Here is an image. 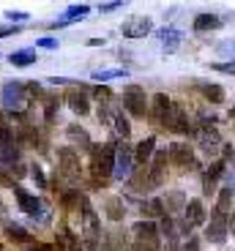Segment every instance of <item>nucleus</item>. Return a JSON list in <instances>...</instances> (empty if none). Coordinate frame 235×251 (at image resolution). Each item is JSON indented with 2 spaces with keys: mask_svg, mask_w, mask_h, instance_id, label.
<instances>
[{
  "mask_svg": "<svg viewBox=\"0 0 235 251\" xmlns=\"http://www.w3.org/2000/svg\"><path fill=\"white\" fill-rule=\"evenodd\" d=\"M153 30V22L148 17H134V19H129V22H123V36L126 38H142V36H148V33Z\"/></svg>",
  "mask_w": 235,
  "mask_h": 251,
  "instance_id": "12",
  "label": "nucleus"
},
{
  "mask_svg": "<svg viewBox=\"0 0 235 251\" xmlns=\"http://www.w3.org/2000/svg\"><path fill=\"white\" fill-rule=\"evenodd\" d=\"M123 107L134 118H148V96L140 85H126L123 88Z\"/></svg>",
  "mask_w": 235,
  "mask_h": 251,
  "instance_id": "5",
  "label": "nucleus"
},
{
  "mask_svg": "<svg viewBox=\"0 0 235 251\" xmlns=\"http://www.w3.org/2000/svg\"><path fill=\"white\" fill-rule=\"evenodd\" d=\"M66 137H69L74 145H79L82 151H90V148H93V142H90L88 131H85L82 126H77V123H71L69 128H66Z\"/></svg>",
  "mask_w": 235,
  "mask_h": 251,
  "instance_id": "19",
  "label": "nucleus"
},
{
  "mask_svg": "<svg viewBox=\"0 0 235 251\" xmlns=\"http://www.w3.org/2000/svg\"><path fill=\"white\" fill-rule=\"evenodd\" d=\"M164 128H170V131H175V134H191V123L186 120V112H183V107L181 104H175L172 101V107H170V112H167V118H164Z\"/></svg>",
  "mask_w": 235,
  "mask_h": 251,
  "instance_id": "6",
  "label": "nucleus"
},
{
  "mask_svg": "<svg viewBox=\"0 0 235 251\" xmlns=\"http://www.w3.org/2000/svg\"><path fill=\"white\" fill-rule=\"evenodd\" d=\"M88 11H90L88 3H79V6H69V8H66V14H63V19L52 22L50 27H66V25H71V22H77V19H82Z\"/></svg>",
  "mask_w": 235,
  "mask_h": 251,
  "instance_id": "16",
  "label": "nucleus"
},
{
  "mask_svg": "<svg viewBox=\"0 0 235 251\" xmlns=\"http://www.w3.org/2000/svg\"><path fill=\"white\" fill-rule=\"evenodd\" d=\"M227 226H230V232L235 235V210H233V216H230V219H227Z\"/></svg>",
  "mask_w": 235,
  "mask_h": 251,
  "instance_id": "48",
  "label": "nucleus"
},
{
  "mask_svg": "<svg viewBox=\"0 0 235 251\" xmlns=\"http://www.w3.org/2000/svg\"><path fill=\"white\" fill-rule=\"evenodd\" d=\"M142 213L148 216V219H164L167 216V210H164V205H161V200H148L145 205H142Z\"/></svg>",
  "mask_w": 235,
  "mask_h": 251,
  "instance_id": "28",
  "label": "nucleus"
},
{
  "mask_svg": "<svg viewBox=\"0 0 235 251\" xmlns=\"http://www.w3.org/2000/svg\"><path fill=\"white\" fill-rule=\"evenodd\" d=\"M153 153H156V137H145L137 148H134V161L148 164V158H153Z\"/></svg>",
  "mask_w": 235,
  "mask_h": 251,
  "instance_id": "17",
  "label": "nucleus"
},
{
  "mask_svg": "<svg viewBox=\"0 0 235 251\" xmlns=\"http://www.w3.org/2000/svg\"><path fill=\"white\" fill-rule=\"evenodd\" d=\"M112 167H115V142L93 145L90 148V172H93L96 183L104 186L112 177Z\"/></svg>",
  "mask_w": 235,
  "mask_h": 251,
  "instance_id": "1",
  "label": "nucleus"
},
{
  "mask_svg": "<svg viewBox=\"0 0 235 251\" xmlns=\"http://www.w3.org/2000/svg\"><path fill=\"white\" fill-rule=\"evenodd\" d=\"M93 96L99 99V104H102V107L112 104V90H109V88H104V85H99V88L93 90Z\"/></svg>",
  "mask_w": 235,
  "mask_h": 251,
  "instance_id": "36",
  "label": "nucleus"
},
{
  "mask_svg": "<svg viewBox=\"0 0 235 251\" xmlns=\"http://www.w3.org/2000/svg\"><path fill=\"white\" fill-rule=\"evenodd\" d=\"M126 3H121V0H115V3H102V14H109V11H118V8H123Z\"/></svg>",
  "mask_w": 235,
  "mask_h": 251,
  "instance_id": "41",
  "label": "nucleus"
},
{
  "mask_svg": "<svg viewBox=\"0 0 235 251\" xmlns=\"http://www.w3.org/2000/svg\"><path fill=\"white\" fill-rule=\"evenodd\" d=\"M224 172H227V161H213L210 164L208 170H205V175H203V194L210 197L213 191H216L213 186H216V180L224 175Z\"/></svg>",
  "mask_w": 235,
  "mask_h": 251,
  "instance_id": "13",
  "label": "nucleus"
},
{
  "mask_svg": "<svg viewBox=\"0 0 235 251\" xmlns=\"http://www.w3.org/2000/svg\"><path fill=\"white\" fill-rule=\"evenodd\" d=\"M167 151H159V153H153V167H161V170H167Z\"/></svg>",
  "mask_w": 235,
  "mask_h": 251,
  "instance_id": "40",
  "label": "nucleus"
},
{
  "mask_svg": "<svg viewBox=\"0 0 235 251\" xmlns=\"http://www.w3.org/2000/svg\"><path fill=\"white\" fill-rule=\"evenodd\" d=\"M134 251H159V238H140Z\"/></svg>",
  "mask_w": 235,
  "mask_h": 251,
  "instance_id": "35",
  "label": "nucleus"
},
{
  "mask_svg": "<svg viewBox=\"0 0 235 251\" xmlns=\"http://www.w3.org/2000/svg\"><path fill=\"white\" fill-rule=\"evenodd\" d=\"M57 167L69 180H77L79 177V156H77L74 148H60L57 151Z\"/></svg>",
  "mask_w": 235,
  "mask_h": 251,
  "instance_id": "7",
  "label": "nucleus"
},
{
  "mask_svg": "<svg viewBox=\"0 0 235 251\" xmlns=\"http://www.w3.org/2000/svg\"><path fill=\"white\" fill-rule=\"evenodd\" d=\"M181 251H200V240L197 238H189L183 246H181Z\"/></svg>",
  "mask_w": 235,
  "mask_h": 251,
  "instance_id": "45",
  "label": "nucleus"
},
{
  "mask_svg": "<svg viewBox=\"0 0 235 251\" xmlns=\"http://www.w3.org/2000/svg\"><path fill=\"white\" fill-rule=\"evenodd\" d=\"M104 210H107L109 221H123V216H126V205H123L121 197H109L107 205H104Z\"/></svg>",
  "mask_w": 235,
  "mask_h": 251,
  "instance_id": "24",
  "label": "nucleus"
},
{
  "mask_svg": "<svg viewBox=\"0 0 235 251\" xmlns=\"http://www.w3.org/2000/svg\"><path fill=\"white\" fill-rule=\"evenodd\" d=\"M93 79H99V82H107V79H126V69H104V71H96Z\"/></svg>",
  "mask_w": 235,
  "mask_h": 251,
  "instance_id": "34",
  "label": "nucleus"
},
{
  "mask_svg": "<svg viewBox=\"0 0 235 251\" xmlns=\"http://www.w3.org/2000/svg\"><path fill=\"white\" fill-rule=\"evenodd\" d=\"M30 251H52V243H33Z\"/></svg>",
  "mask_w": 235,
  "mask_h": 251,
  "instance_id": "46",
  "label": "nucleus"
},
{
  "mask_svg": "<svg viewBox=\"0 0 235 251\" xmlns=\"http://www.w3.org/2000/svg\"><path fill=\"white\" fill-rule=\"evenodd\" d=\"M134 175V151L129 142L115 145V167H112V177L118 180H129Z\"/></svg>",
  "mask_w": 235,
  "mask_h": 251,
  "instance_id": "3",
  "label": "nucleus"
},
{
  "mask_svg": "<svg viewBox=\"0 0 235 251\" xmlns=\"http://www.w3.org/2000/svg\"><path fill=\"white\" fill-rule=\"evenodd\" d=\"M197 137H200V148H203L208 156H216V153L222 151V145H224V142L219 139V134L213 131V128H203Z\"/></svg>",
  "mask_w": 235,
  "mask_h": 251,
  "instance_id": "15",
  "label": "nucleus"
},
{
  "mask_svg": "<svg viewBox=\"0 0 235 251\" xmlns=\"http://www.w3.org/2000/svg\"><path fill=\"white\" fill-rule=\"evenodd\" d=\"M197 90L210 101V104H222V101H224V88H222V85H208V82H200Z\"/></svg>",
  "mask_w": 235,
  "mask_h": 251,
  "instance_id": "26",
  "label": "nucleus"
},
{
  "mask_svg": "<svg viewBox=\"0 0 235 251\" xmlns=\"http://www.w3.org/2000/svg\"><path fill=\"white\" fill-rule=\"evenodd\" d=\"M230 115H233V118H235V107H233V112H230Z\"/></svg>",
  "mask_w": 235,
  "mask_h": 251,
  "instance_id": "51",
  "label": "nucleus"
},
{
  "mask_svg": "<svg viewBox=\"0 0 235 251\" xmlns=\"http://www.w3.org/2000/svg\"><path fill=\"white\" fill-rule=\"evenodd\" d=\"M216 27H222V17L219 14H197L194 17V30L197 33H205V30H216Z\"/></svg>",
  "mask_w": 235,
  "mask_h": 251,
  "instance_id": "18",
  "label": "nucleus"
},
{
  "mask_svg": "<svg viewBox=\"0 0 235 251\" xmlns=\"http://www.w3.org/2000/svg\"><path fill=\"white\" fill-rule=\"evenodd\" d=\"M11 191H14V197H17V205H19V210H22V213L33 216V219H44V221L50 219V216L44 213V205H41V200H38L36 194H27L19 183H14Z\"/></svg>",
  "mask_w": 235,
  "mask_h": 251,
  "instance_id": "4",
  "label": "nucleus"
},
{
  "mask_svg": "<svg viewBox=\"0 0 235 251\" xmlns=\"http://www.w3.org/2000/svg\"><path fill=\"white\" fill-rule=\"evenodd\" d=\"M183 221L189 226H200V224H205V205L200 200H189L186 202V207H183Z\"/></svg>",
  "mask_w": 235,
  "mask_h": 251,
  "instance_id": "14",
  "label": "nucleus"
},
{
  "mask_svg": "<svg viewBox=\"0 0 235 251\" xmlns=\"http://www.w3.org/2000/svg\"><path fill=\"white\" fill-rule=\"evenodd\" d=\"M0 164H19V145H8V148H0Z\"/></svg>",
  "mask_w": 235,
  "mask_h": 251,
  "instance_id": "32",
  "label": "nucleus"
},
{
  "mask_svg": "<svg viewBox=\"0 0 235 251\" xmlns=\"http://www.w3.org/2000/svg\"><path fill=\"white\" fill-rule=\"evenodd\" d=\"M167 158L172 164H178V167H191L194 164V151H191V145L186 142H172L170 151H167Z\"/></svg>",
  "mask_w": 235,
  "mask_h": 251,
  "instance_id": "10",
  "label": "nucleus"
},
{
  "mask_svg": "<svg viewBox=\"0 0 235 251\" xmlns=\"http://www.w3.org/2000/svg\"><path fill=\"white\" fill-rule=\"evenodd\" d=\"M57 107H60V99H57V96H44V118H47V123L55 120Z\"/></svg>",
  "mask_w": 235,
  "mask_h": 251,
  "instance_id": "33",
  "label": "nucleus"
},
{
  "mask_svg": "<svg viewBox=\"0 0 235 251\" xmlns=\"http://www.w3.org/2000/svg\"><path fill=\"white\" fill-rule=\"evenodd\" d=\"M230 210H233V188H222L216 200V213L230 216Z\"/></svg>",
  "mask_w": 235,
  "mask_h": 251,
  "instance_id": "30",
  "label": "nucleus"
},
{
  "mask_svg": "<svg viewBox=\"0 0 235 251\" xmlns=\"http://www.w3.org/2000/svg\"><path fill=\"white\" fill-rule=\"evenodd\" d=\"M8 145H17V139H14V123H8L6 112H0V148H8Z\"/></svg>",
  "mask_w": 235,
  "mask_h": 251,
  "instance_id": "25",
  "label": "nucleus"
},
{
  "mask_svg": "<svg viewBox=\"0 0 235 251\" xmlns=\"http://www.w3.org/2000/svg\"><path fill=\"white\" fill-rule=\"evenodd\" d=\"M159 36H161V44H164V52L178 50V44H181V30L178 27H161Z\"/></svg>",
  "mask_w": 235,
  "mask_h": 251,
  "instance_id": "23",
  "label": "nucleus"
},
{
  "mask_svg": "<svg viewBox=\"0 0 235 251\" xmlns=\"http://www.w3.org/2000/svg\"><path fill=\"white\" fill-rule=\"evenodd\" d=\"M38 57H36V50H17L8 55V63H11L14 69H27V66H33Z\"/></svg>",
  "mask_w": 235,
  "mask_h": 251,
  "instance_id": "21",
  "label": "nucleus"
},
{
  "mask_svg": "<svg viewBox=\"0 0 235 251\" xmlns=\"http://www.w3.org/2000/svg\"><path fill=\"white\" fill-rule=\"evenodd\" d=\"M88 44H90V47H102V44H104V38H90Z\"/></svg>",
  "mask_w": 235,
  "mask_h": 251,
  "instance_id": "49",
  "label": "nucleus"
},
{
  "mask_svg": "<svg viewBox=\"0 0 235 251\" xmlns=\"http://www.w3.org/2000/svg\"><path fill=\"white\" fill-rule=\"evenodd\" d=\"M41 50H57V38H38V44Z\"/></svg>",
  "mask_w": 235,
  "mask_h": 251,
  "instance_id": "43",
  "label": "nucleus"
},
{
  "mask_svg": "<svg viewBox=\"0 0 235 251\" xmlns=\"http://www.w3.org/2000/svg\"><path fill=\"white\" fill-rule=\"evenodd\" d=\"M6 238L11 243H33V235L19 224H6Z\"/></svg>",
  "mask_w": 235,
  "mask_h": 251,
  "instance_id": "27",
  "label": "nucleus"
},
{
  "mask_svg": "<svg viewBox=\"0 0 235 251\" xmlns=\"http://www.w3.org/2000/svg\"><path fill=\"white\" fill-rule=\"evenodd\" d=\"M186 202H189V200H186L183 191H167V197L161 200V205H164L167 216H170V213H178V210H183Z\"/></svg>",
  "mask_w": 235,
  "mask_h": 251,
  "instance_id": "20",
  "label": "nucleus"
},
{
  "mask_svg": "<svg viewBox=\"0 0 235 251\" xmlns=\"http://www.w3.org/2000/svg\"><path fill=\"white\" fill-rule=\"evenodd\" d=\"M19 33V25H0V38L6 36H17Z\"/></svg>",
  "mask_w": 235,
  "mask_h": 251,
  "instance_id": "42",
  "label": "nucleus"
},
{
  "mask_svg": "<svg viewBox=\"0 0 235 251\" xmlns=\"http://www.w3.org/2000/svg\"><path fill=\"white\" fill-rule=\"evenodd\" d=\"M0 101H3V109L8 115H22L30 99H27V90L22 82H6L0 90Z\"/></svg>",
  "mask_w": 235,
  "mask_h": 251,
  "instance_id": "2",
  "label": "nucleus"
},
{
  "mask_svg": "<svg viewBox=\"0 0 235 251\" xmlns=\"http://www.w3.org/2000/svg\"><path fill=\"white\" fill-rule=\"evenodd\" d=\"M14 139H17V145H36L38 142V131L30 123H19V128L14 131Z\"/></svg>",
  "mask_w": 235,
  "mask_h": 251,
  "instance_id": "22",
  "label": "nucleus"
},
{
  "mask_svg": "<svg viewBox=\"0 0 235 251\" xmlns=\"http://www.w3.org/2000/svg\"><path fill=\"white\" fill-rule=\"evenodd\" d=\"M63 101L74 109L77 115H88L90 112V101H88L85 88H69V90H66V96H63Z\"/></svg>",
  "mask_w": 235,
  "mask_h": 251,
  "instance_id": "11",
  "label": "nucleus"
},
{
  "mask_svg": "<svg viewBox=\"0 0 235 251\" xmlns=\"http://www.w3.org/2000/svg\"><path fill=\"white\" fill-rule=\"evenodd\" d=\"M219 55H235V41H224V44H219Z\"/></svg>",
  "mask_w": 235,
  "mask_h": 251,
  "instance_id": "44",
  "label": "nucleus"
},
{
  "mask_svg": "<svg viewBox=\"0 0 235 251\" xmlns=\"http://www.w3.org/2000/svg\"><path fill=\"white\" fill-rule=\"evenodd\" d=\"M30 177H33V183H36V188H47V186H50L47 175L41 172V167H36V164H33V170H30Z\"/></svg>",
  "mask_w": 235,
  "mask_h": 251,
  "instance_id": "37",
  "label": "nucleus"
},
{
  "mask_svg": "<svg viewBox=\"0 0 235 251\" xmlns=\"http://www.w3.org/2000/svg\"><path fill=\"white\" fill-rule=\"evenodd\" d=\"M0 249H3V243H0Z\"/></svg>",
  "mask_w": 235,
  "mask_h": 251,
  "instance_id": "53",
  "label": "nucleus"
},
{
  "mask_svg": "<svg viewBox=\"0 0 235 251\" xmlns=\"http://www.w3.org/2000/svg\"><path fill=\"white\" fill-rule=\"evenodd\" d=\"M11 172H14V175H17V177H22V175H25V167H22V164H14V167H11Z\"/></svg>",
  "mask_w": 235,
  "mask_h": 251,
  "instance_id": "47",
  "label": "nucleus"
},
{
  "mask_svg": "<svg viewBox=\"0 0 235 251\" xmlns=\"http://www.w3.org/2000/svg\"><path fill=\"white\" fill-rule=\"evenodd\" d=\"M227 219H230V216L216 213V210H213V216H210V224H208V229H205V238H208L210 243H224V240H227V232H230Z\"/></svg>",
  "mask_w": 235,
  "mask_h": 251,
  "instance_id": "8",
  "label": "nucleus"
},
{
  "mask_svg": "<svg viewBox=\"0 0 235 251\" xmlns=\"http://www.w3.org/2000/svg\"><path fill=\"white\" fill-rule=\"evenodd\" d=\"M60 205L66 210H74L77 205H82V194H79V188H71V191H60Z\"/></svg>",
  "mask_w": 235,
  "mask_h": 251,
  "instance_id": "29",
  "label": "nucleus"
},
{
  "mask_svg": "<svg viewBox=\"0 0 235 251\" xmlns=\"http://www.w3.org/2000/svg\"><path fill=\"white\" fill-rule=\"evenodd\" d=\"M170 107H172L170 96H167V93H156L151 99V107H148V118H151L156 126H161V123H164V118H167V112H170Z\"/></svg>",
  "mask_w": 235,
  "mask_h": 251,
  "instance_id": "9",
  "label": "nucleus"
},
{
  "mask_svg": "<svg viewBox=\"0 0 235 251\" xmlns=\"http://www.w3.org/2000/svg\"><path fill=\"white\" fill-rule=\"evenodd\" d=\"M123 251H134V249H123Z\"/></svg>",
  "mask_w": 235,
  "mask_h": 251,
  "instance_id": "52",
  "label": "nucleus"
},
{
  "mask_svg": "<svg viewBox=\"0 0 235 251\" xmlns=\"http://www.w3.org/2000/svg\"><path fill=\"white\" fill-rule=\"evenodd\" d=\"M27 17H30L27 11H8V14H6L8 25H17V22H27Z\"/></svg>",
  "mask_w": 235,
  "mask_h": 251,
  "instance_id": "38",
  "label": "nucleus"
},
{
  "mask_svg": "<svg viewBox=\"0 0 235 251\" xmlns=\"http://www.w3.org/2000/svg\"><path fill=\"white\" fill-rule=\"evenodd\" d=\"M112 126H115V131L123 137V142H126L129 134H131V123H129V118H123V112H115L112 115Z\"/></svg>",
  "mask_w": 235,
  "mask_h": 251,
  "instance_id": "31",
  "label": "nucleus"
},
{
  "mask_svg": "<svg viewBox=\"0 0 235 251\" xmlns=\"http://www.w3.org/2000/svg\"><path fill=\"white\" fill-rule=\"evenodd\" d=\"M210 69H213V71H222V74H233V76H235V60H233V63H213Z\"/></svg>",
  "mask_w": 235,
  "mask_h": 251,
  "instance_id": "39",
  "label": "nucleus"
},
{
  "mask_svg": "<svg viewBox=\"0 0 235 251\" xmlns=\"http://www.w3.org/2000/svg\"><path fill=\"white\" fill-rule=\"evenodd\" d=\"M3 210H6V205H3V200H0V213H3Z\"/></svg>",
  "mask_w": 235,
  "mask_h": 251,
  "instance_id": "50",
  "label": "nucleus"
}]
</instances>
